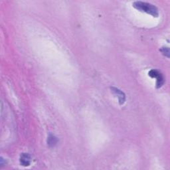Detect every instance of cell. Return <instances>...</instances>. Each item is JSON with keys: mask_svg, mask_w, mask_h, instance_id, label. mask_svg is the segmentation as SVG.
Here are the masks:
<instances>
[{"mask_svg": "<svg viewBox=\"0 0 170 170\" xmlns=\"http://www.w3.org/2000/svg\"><path fill=\"white\" fill-rule=\"evenodd\" d=\"M133 7L138 9V11L144 12L147 14H150L154 17H157L159 16V10L156 6L150 4L147 2L137 1L134 2L132 4Z\"/></svg>", "mask_w": 170, "mask_h": 170, "instance_id": "6da1fadb", "label": "cell"}, {"mask_svg": "<svg viewBox=\"0 0 170 170\" xmlns=\"http://www.w3.org/2000/svg\"><path fill=\"white\" fill-rule=\"evenodd\" d=\"M111 90L112 91L113 94L117 97L118 99L119 104L120 105H122L126 101V95L125 94L121 91L120 89H117L116 87H111Z\"/></svg>", "mask_w": 170, "mask_h": 170, "instance_id": "7a4b0ae2", "label": "cell"}, {"mask_svg": "<svg viewBox=\"0 0 170 170\" xmlns=\"http://www.w3.org/2000/svg\"><path fill=\"white\" fill-rule=\"evenodd\" d=\"M31 162V157L29 153H23L20 156V163L21 165L27 167L29 166Z\"/></svg>", "mask_w": 170, "mask_h": 170, "instance_id": "3957f363", "label": "cell"}, {"mask_svg": "<svg viewBox=\"0 0 170 170\" xmlns=\"http://www.w3.org/2000/svg\"><path fill=\"white\" fill-rule=\"evenodd\" d=\"M57 142V138L55 136H53V135H49V136L48 137V140H47V144H48L50 147H54L55 146H56Z\"/></svg>", "mask_w": 170, "mask_h": 170, "instance_id": "277c9868", "label": "cell"}, {"mask_svg": "<svg viewBox=\"0 0 170 170\" xmlns=\"http://www.w3.org/2000/svg\"><path fill=\"white\" fill-rule=\"evenodd\" d=\"M148 75L150 77L156 78L157 79V78L160 76V75H162V74L160 73V72L158 71L155 70V69H153V70H151L148 72Z\"/></svg>", "mask_w": 170, "mask_h": 170, "instance_id": "5b68a950", "label": "cell"}, {"mask_svg": "<svg viewBox=\"0 0 170 170\" xmlns=\"http://www.w3.org/2000/svg\"><path fill=\"white\" fill-rule=\"evenodd\" d=\"M160 51L162 52V54L165 56L169 58V49L168 47H163L160 49Z\"/></svg>", "mask_w": 170, "mask_h": 170, "instance_id": "8992f818", "label": "cell"}]
</instances>
